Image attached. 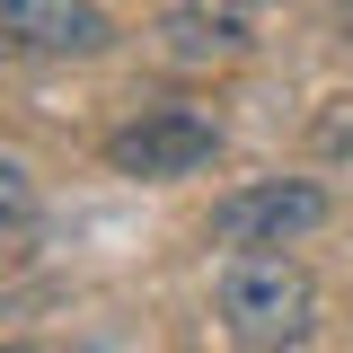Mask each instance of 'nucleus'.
<instances>
[{
  "mask_svg": "<svg viewBox=\"0 0 353 353\" xmlns=\"http://www.w3.org/2000/svg\"><path fill=\"white\" fill-rule=\"evenodd\" d=\"M212 318L239 353H292L318 327V283L292 248H256V256H221L212 274Z\"/></svg>",
  "mask_w": 353,
  "mask_h": 353,
  "instance_id": "obj_1",
  "label": "nucleus"
},
{
  "mask_svg": "<svg viewBox=\"0 0 353 353\" xmlns=\"http://www.w3.org/2000/svg\"><path fill=\"white\" fill-rule=\"evenodd\" d=\"M336 221V194L318 176H256V185H230L212 203V248L230 256H256V248H301Z\"/></svg>",
  "mask_w": 353,
  "mask_h": 353,
  "instance_id": "obj_2",
  "label": "nucleus"
},
{
  "mask_svg": "<svg viewBox=\"0 0 353 353\" xmlns=\"http://www.w3.org/2000/svg\"><path fill=\"white\" fill-rule=\"evenodd\" d=\"M212 159H221V115H203V106H141L106 132V168L132 185H168V176H194Z\"/></svg>",
  "mask_w": 353,
  "mask_h": 353,
  "instance_id": "obj_3",
  "label": "nucleus"
},
{
  "mask_svg": "<svg viewBox=\"0 0 353 353\" xmlns=\"http://www.w3.org/2000/svg\"><path fill=\"white\" fill-rule=\"evenodd\" d=\"M115 44L97 0H0V53L9 62H88Z\"/></svg>",
  "mask_w": 353,
  "mask_h": 353,
  "instance_id": "obj_4",
  "label": "nucleus"
},
{
  "mask_svg": "<svg viewBox=\"0 0 353 353\" xmlns=\"http://www.w3.org/2000/svg\"><path fill=\"white\" fill-rule=\"evenodd\" d=\"M248 18L239 9H168L159 18V62H176V71H212V62H239L248 53Z\"/></svg>",
  "mask_w": 353,
  "mask_h": 353,
  "instance_id": "obj_5",
  "label": "nucleus"
},
{
  "mask_svg": "<svg viewBox=\"0 0 353 353\" xmlns=\"http://www.w3.org/2000/svg\"><path fill=\"white\" fill-rule=\"evenodd\" d=\"M309 159L336 168V176H353V97H327V106L309 115Z\"/></svg>",
  "mask_w": 353,
  "mask_h": 353,
  "instance_id": "obj_6",
  "label": "nucleus"
},
{
  "mask_svg": "<svg viewBox=\"0 0 353 353\" xmlns=\"http://www.w3.org/2000/svg\"><path fill=\"white\" fill-rule=\"evenodd\" d=\"M36 168H27V159H18V150H0V239H9V230H27V221H36Z\"/></svg>",
  "mask_w": 353,
  "mask_h": 353,
  "instance_id": "obj_7",
  "label": "nucleus"
},
{
  "mask_svg": "<svg viewBox=\"0 0 353 353\" xmlns=\"http://www.w3.org/2000/svg\"><path fill=\"white\" fill-rule=\"evenodd\" d=\"M345 44H353V27H345Z\"/></svg>",
  "mask_w": 353,
  "mask_h": 353,
  "instance_id": "obj_8",
  "label": "nucleus"
}]
</instances>
